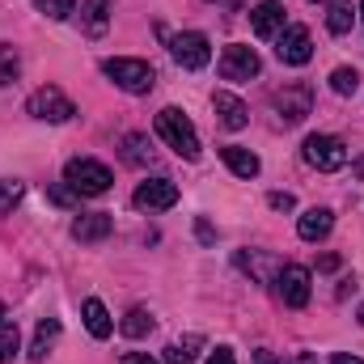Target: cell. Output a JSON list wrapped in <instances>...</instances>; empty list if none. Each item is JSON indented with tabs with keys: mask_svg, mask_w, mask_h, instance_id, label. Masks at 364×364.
<instances>
[{
	"mask_svg": "<svg viewBox=\"0 0 364 364\" xmlns=\"http://www.w3.org/2000/svg\"><path fill=\"white\" fill-rule=\"evenodd\" d=\"M157 136H161L178 157H186V161L199 157V132L191 127V119L182 114L178 106H166V110L157 114Z\"/></svg>",
	"mask_w": 364,
	"mask_h": 364,
	"instance_id": "6da1fadb",
	"label": "cell"
},
{
	"mask_svg": "<svg viewBox=\"0 0 364 364\" xmlns=\"http://www.w3.org/2000/svg\"><path fill=\"white\" fill-rule=\"evenodd\" d=\"M102 73H106V77H110L123 93H149L153 85H157L153 64H144V60H127V55L106 60V64H102Z\"/></svg>",
	"mask_w": 364,
	"mask_h": 364,
	"instance_id": "7a4b0ae2",
	"label": "cell"
},
{
	"mask_svg": "<svg viewBox=\"0 0 364 364\" xmlns=\"http://www.w3.org/2000/svg\"><path fill=\"white\" fill-rule=\"evenodd\" d=\"M64 182L77 191V195H106L110 191V170L102 166V161H93V157H73L68 166H64Z\"/></svg>",
	"mask_w": 364,
	"mask_h": 364,
	"instance_id": "3957f363",
	"label": "cell"
},
{
	"mask_svg": "<svg viewBox=\"0 0 364 364\" xmlns=\"http://www.w3.org/2000/svg\"><path fill=\"white\" fill-rule=\"evenodd\" d=\"M26 114H34L38 123H68L73 114H77V106H73V97L64 90H55V85H43V90L30 93V102H26Z\"/></svg>",
	"mask_w": 364,
	"mask_h": 364,
	"instance_id": "277c9868",
	"label": "cell"
},
{
	"mask_svg": "<svg viewBox=\"0 0 364 364\" xmlns=\"http://www.w3.org/2000/svg\"><path fill=\"white\" fill-rule=\"evenodd\" d=\"M301 157H305V166H314V170H322V174L348 166V149H343L339 136H305Z\"/></svg>",
	"mask_w": 364,
	"mask_h": 364,
	"instance_id": "5b68a950",
	"label": "cell"
},
{
	"mask_svg": "<svg viewBox=\"0 0 364 364\" xmlns=\"http://www.w3.org/2000/svg\"><path fill=\"white\" fill-rule=\"evenodd\" d=\"M275 55H279V64H292V68L309 64V60H314V38H309V30H305V26H284V30L275 34Z\"/></svg>",
	"mask_w": 364,
	"mask_h": 364,
	"instance_id": "8992f818",
	"label": "cell"
},
{
	"mask_svg": "<svg viewBox=\"0 0 364 364\" xmlns=\"http://www.w3.org/2000/svg\"><path fill=\"white\" fill-rule=\"evenodd\" d=\"M170 55L178 60L182 68H203L208 60H212V43H208V34H199V30H182L170 38Z\"/></svg>",
	"mask_w": 364,
	"mask_h": 364,
	"instance_id": "52a82bcc",
	"label": "cell"
},
{
	"mask_svg": "<svg viewBox=\"0 0 364 364\" xmlns=\"http://www.w3.org/2000/svg\"><path fill=\"white\" fill-rule=\"evenodd\" d=\"M275 114L284 119V123H301L305 114H314V90L305 85V81H296V85H284V90L272 97Z\"/></svg>",
	"mask_w": 364,
	"mask_h": 364,
	"instance_id": "ba28073f",
	"label": "cell"
},
{
	"mask_svg": "<svg viewBox=\"0 0 364 364\" xmlns=\"http://www.w3.org/2000/svg\"><path fill=\"white\" fill-rule=\"evenodd\" d=\"M259 73H263V64H259L255 47L229 43V47L220 51V77H225V81H250V77H259Z\"/></svg>",
	"mask_w": 364,
	"mask_h": 364,
	"instance_id": "9c48e42d",
	"label": "cell"
},
{
	"mask_svg": "<svg viewBox=\"0 0 364 364\" xmlns=\"http://www.w3.org/2000/svg\"><path fill=\"white\" fill-rule=\"evenodd\" d=\"M275 296H279L288 309H305V305H309V272L296 267V263L279 267V275H275Z\"/></svg>",
	"mask_w": 364,
	"mask_h": 364,
	"instance_id": "30bf717a",
	"label": "cell"
},
{
	"mask_svg": "<svg viewBox=\"0 0 364 364\" xmlns=\"http://www.w3.org/2000/svg\"><path fill=\"white\" fill-rule=\"evenodd\" d=\"M132 203L140 208V212H166V208H174L178 203V186L170 178H149L136 186V195H132Z\"/></svg>",
	"mask_w": 364,
	"mask_h": 364,
	"instance_id": "8fae6325",
	"label": "cell"
},
{
	"mask_svg": "<svg viewBox=\"0 0 364 364\" xmlns=\"http://www.w3.org/2000/svg\"><path fill=\"white\" fill-rule=\"evenodd\" d=\"M212 110H216V119H220V127H225V132H242V127L250 123L246 102H242V97H233V93H216V97H212Z\"/></svg>",
	"mask_w": 364,
	"mask_h": 364,
	"instance_id": "7c38bea8",
	"label": "cell"
},
{
	"mask_svg": "<svg viewBox=\"0 0 364 364\" xmlns=\"http://www.w3.org/2000/svg\"><path fill=\"white\" fill-rule=\"evenodd\" d=\"M110 229H114V220H110L106 212H90V216H77V220H73V237H77L81 246L106 242V237H110Z\"/></svg>",
	"mask_w": 364,
	"mask_h": 364,
	"instance_id": "4fadbf2b",
	"label": "cell"
},
{
	"mask_svg": "<svg viewBox=\"0 0 364 364\" xmlns=\"http://www.w3.org/2000/svg\"><path fill=\"white\" fill-rule=\"evenodd\" d=\"M250 26H255L259 38H275V34L284 30V4H279V0H263V4H255Z\"/></svg>",
	"mask_w": 364,
	"mask_h": 364,
	"instance_id": "5bb4252c",
	"label": "cell"
},
{
	"mask_svg": "<svg viewBox=\"0 0 364 364\" xmlns=\"http://www.w3.org/2000/svg\"><path fill=\"white\" fill-rule=\"evenodd\" d=\"M331 229H335V216H331L326 208H309V212L296 220V233H301L305 242H322Z\"/></svg>",
	"mask_w": 364,
	"mask_h": 364,
	"instance_id": "9a60e30c",
	"label": "cell"
},
{
	"mask_svg": "<svg viewBox=\"0 0 364 364\" xmlns=\"http://www.w3.org/2000/svg\"><path fill=\"white\" fill-rule=\"evenodd\" d=\"M220 161H225L237 178H255V174H259V157H255L250 149H242V144H225V149H220Z\"/></svg>",
	"mask_w": 364,
	"mask_h": 364,
	"instance_id": "2e32d148",
	"label": "cell"
},
{
	"mask_svg": "<svg viewBox=\"0 0 364 364\" xmlns=\"http://www.w3.org/2000/svg\"><path fill=\"white\" fill-rule=\"evenodd\" d=\"M123 161H127V166H136V170L153 166V144H149V136H144V132H127V136H123Z\"/></svg>",
	"mask_w": 364,
	"mask_h": 364,
	"instance_id": "e0dca14e",
	"label": "cell"
},
{
	"mask_svg": "<svg viewBox=\"0 0 364 364\" xmlns=\"http://www.w3.org/2000/svg\"><path fill=\"white\" fill-rule=\"evenodd\" d=\"M85 326H90V335L93 339H110V331H114V322H110V314H106V305L97 301V296H90L85 301Z\"/></svg>",
	"mask_w": 364,
	"mask_h": 364,
	"instance_id": "ac0fdd59",
	"label": "cell"
},
{
	"mask_svg": "<svg viewBox=\"0 0 364 364\" xmlns=\"http://www.w3.org/2000/svg\"><path fill=\"white\" fill-rule=\"evenodd\" d=\"M55 339H60V322L55 318H43L38 331H34V343H30V360H47V352H51Z\"/></svg>",
	"mask_w": 364,
	"mask_h": 364,
	"instance_id": "d6986e66",
	"label": "cell"
},
{
	"mask_svg": "<svg viewBox=\"0 0 364 364\" xmlns=\"http://www.w3.org/2000/svg\"><path fill=\"white\" fill-rule=\"evenodd\" d=\"M81 17H85V30H90L93 38L106 34V26H110V0H85Z\"/></svg>",
	"mask_w": 364,
	"mask_h": 364,
	"instance_id": "ffe728a7",
	"label": "cell"
},
{
	"mask_svg": "<svg viewBox=\"0 0 364 364\" xmlns=\"http://www.w3.org/2000/svg\"><path fill=\"white\" fill-rule=\"evenodd\" d=\"M352 21H356L352 0H335V4H331V13H326V30H331V34H348V30H352Z\"/></svg>",
	"mask_w": 364,
	"mask_h": 364,
	"instance_id": "44dd1931",
	"label": "cell"
},
{
	"mask_svg": "<svg viewBox=\"0 0 364 364\" xmlns=\"http://www.w3.org/2000/svg\"><path fill=\"white\" fill-rule=\"evenodd\" d=\"M119 331H123L127 339H144V335L153 331V318H149V309H127V318L119 322Z\"/></svg>",
	"mask_w": 364,
	"mask_h": 364,
	"instance_id": "7402d4cb",
	"label": "cell"
},
{
	"mask_svg": "<svg viewBox=\"0 0 364 364\" xmlns=\"http://www.w3.org/2000/svg\"><path fill=\"white\" fill-rule=\"evenodd\" d=\"M203 348V339L199 335H191V339H182V343H170L166 348V364H195V352Z\"/></svg>",
	"mask_w": 364,
	"mask_h": 364,
	"instance_id": "603a6c76",
	"label": "cell"
},
{
	"mask_svg": "<svg viewBox=\"0 0 364 364\" xmlns=\"http://www.w3.org/2000/svg\"><path fill=\"white\" fill-rule=\"evenodd\" d=\"M331 90L339 93V97H352V93L360 90V73L356 68H335L331 73Z\"/></svg>",
	"mask_w": 364,
	"mask_h": 364,
	"instance_id": "cb8c5ba5",
	"label": "cell"
},
{
	"mask_svg": "<svg viewBox=\"0 0 364 364\" xmlns=\"http://www.w3.org/2000/svg\"><path fill=\"white\" fill-rule=\"evenodd\" d=\"M17 348H21V335H17V326L13 322H0V364H9L17 356Z\"/></svg>",
	"mask_w": 364,
	"mask_h": 364,
	"instance_id": "d4e9b609",
	"label": "cell"
},
{
	"mask_svg": "<svg viewBox=\"0 0 364 364\" xmlns=\"http://www.w3.org/2000/svg\"><path fill=\"white\" fill-rule=\"evenodd\" d=\"M237 267L250 275H259V279H267V272L275 267V259H267V255H237ZM279 272V267H275Z\"/></svg>",
	"mask_w": 364,
	"mask_h": 364,
	"instance_id": "484cf974",
	"label": "cell"
},
{
	"mask_svg": "<svg viewBox=\"0 0 364 364\" xmlns=\"http://www.w3.org/2000/svg\"><path fill=\"white\" fill-rule=\"evenodd\" d=\"M17 73H21V60H17V51L4 43V47H0V85H13Z\"/></svg>",
	"mask_w": 364,
	"mask_h": 364,
	"instance_id": "4316f807",
	"label": "cell"
},
{
	"mask_svg": "<svg viewBox=\"0 0 364 364\" xmlns=\"http://www.w3.org/2000/svg\"><path fill=\"white\" fill-rule=\"evenodd\" d=\"M34 9L47 13V17H55V21H68L77 13V0H34Z\"/></svg>",
	"mask_w": 364,
	"mask_h": 364,
	"instance_id": "83f0119b",
	"label": "cell"
},
{
	"mask_svg": "<svg viewBox=\"0 0 364 364\" xmlns=\"http://www.w3.org/2000/svg\"><path fill=\"white\" fill-rule=\"evenodd\" d=\"M21 191H26V186H21L17 178H0V216L13 212V203L21 199Z\"/></svg>",
	"mask_w": 364,
	"mask_h": 364,
	"instance_id": "f1b7e54d",
	"label": "cell"
},
{
	"mask_svg": "<svg viewBox=\"0 0 364 364\" xmlns=\"http://www.w3.org/2000/svg\"><path fill=\"white\" fill-rule=\"evenodd\" d=\"M47 195H51V203H60V208H77V203H81V195H77L68 182H55V186H47Z\"/></svg>",
	"mask_w": 364,
	"mask_h": 364,
	"instance_id": "f546056e",
	"label": "cell"
},
{
	"mask_svg": "<svg viewBox=\"0 0 364 364\" xmlns=\"http://www.w3.org/2000/svg\"><path fill=\"white\" fill-rule=\"evenodd\" d=\"M267 203H272L275 212H292V208H296V199H292L288 191H272V195H267Z\"/></svg>",
	"mask_w": 364,
	"mask_h": 364,
	"instance_id": "4dcf8cb0",
	"label": "cell"
},
{
	"mask_svg": "<svg viewBox=\"0 0 364 364\" xmlns=\"http://www.w3.org/2000/svg\"><path fill=\"white\" fill-rule=\"evenodd\" d=\"M195 233H199V242H203V246H212V242H216V233H212V225H208V220H195Z\"/></svg>",
	"mask_w": 364,
	"mask_h": 364,
	"instance_id": "1f68e13d",
	"label": "cell"
},
{
	"mask_svg": "<svg viewBox=\"0 0 364 364\" xmlns=\"http://www.w3.org/2000/svg\"><path fill=\"white\" fill-rule=\"evenodd\" d=\"M208 364H237V360H233V352H229V348H216V352L208 356Z\"/></svg>",
	"mask_w": 364,
	"mask_h": 364,
	"instance_id": "d6a6232c",
	"label": "cell"
},
{
	"mask_svg": "<svg viewBox=\"0 0 364 364\" xmlns=\"http://www.w3.org/2000/svg\"><path fill=\"white\" fill-rule=\"evenodd\" d=\"M123 364H157V360H153V356H144V352H127Z\"/></svg>",
	"mask_w": 364,
	"mask_h": 364,
	"instance_id": "836d02e7",
	"label": "cell"
},
{
	"mask_svg": "<svg viewBox=\"0 0 364 364\" xmlns=\"http://www.w3.org/2000/svg\"><path fill=\"white\" fill-rule=\"evenodd\" d=\"M331 364H364V360H356V356H348V352H335V356H331Z\"/></svg>",
	"mask_w": 364,
	"mask_h": 364,
	"instance_id": "e575fe53",
	"label": "cell"
},
{
	"mask_svg": "<svg viewBox=\"0 0 364 364\" xmlns=\"http://www.w3.org/2000/svg\"><path fill=\"white\" fill-rule=\"evenodd\" d=\"M255 364H284L279 356H272V352H255Z\"/></svg>",
	"mask_w": 364,
	"mask_h": 364,
	"instance_id": "d590c367",
	"label": "cell"
},
{
	"mask_svg": "<svg viewBox=\"0 0 364 364\" xmlns=\"http://www.w3.org/2000/svg\"><path fill=\"white\" fill-rule=\"evenodd\" d=\"M356 174H360V178H364V161H356Z\"/></svg>",
	"mask_w": 364,
	"mask_h": 364,
	"instance_id": "8d00e7d4",
	"label": "cell"
},
{
	"mask_svg": "<svg viewBox=\"0 0 364 364\" xmlns=\"http://www.w3.org/2000/svg\"><path fill=\"white\" fill-rule=\"evenodd\" d=\"M356 318H360V326H364V305H360V314H356Z\"/></svg>",
	"mask_w": 364,
	"mask_h": 364,
	"instance_id": "74e56055",
	"label": "cell"
},
{
	"mask_svg": "<svg viewBox=\"0 0 364 364\" xmlns=\"http://www.w3.org/2000/svg\"><path fill=\"white\" fill-rule=\"evenodd\" d=\"M360 21H364V0H360Z\"/></svg>",
	"mask_w": 364,
	"mask_h": 364,
	"instance_id": "f35d334b",
	"label": "cell"
},
{
	"mask_svg": "<svg viewBox=\"0 0 364 364\" xmlns=\"http://www.w3.org/2000/svg\"><path fill=\"white\" fill-rule=\"evenodd\" d=\"M0 322H4V305H0Z\"/></svg>",
	"mask_w": 364,
	"mask_h": 364,
	"instance_id": "ab89813d",
	"label": "cell"
},
{
	"mask_svg": "<svg viewBox=\"0 0 364 364\" xmlns=\"http://www.w3.org/2000/svg\"><path fill=\"white\" fill-rule=\"evenodd\" d=\"M309 4H318V0H309Z\"/></svg>",
	"mask_w": 364,
	"mask_h": 364,
	"instance_id": "60d3db41",
	"label": "cell"
}]
</instances>
